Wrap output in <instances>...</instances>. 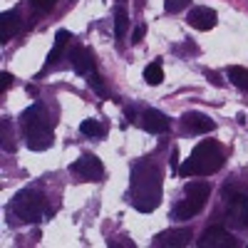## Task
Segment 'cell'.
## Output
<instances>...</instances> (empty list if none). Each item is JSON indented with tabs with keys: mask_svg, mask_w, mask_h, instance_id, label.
<instances>
[{
	"mask_svg": "<svg viewBox=\"0 0 248 248\" xmlns=\"http://www.w3.org/2000/svg\"><path fill=\"white\" fill-rule=\"evenodd\" d=\"M129 199L137 211L152 214L161 203V169H156L154 164H137L132 171Z\"/></svg>",
	"mask_w": 248,
	"mask_h": 248,
	"instance_id": "cell-1",
	"label": "cell"
},
{
	"mask_svg": "<svg viewBox=\"0 0 248 248\" xmlns=\"http://www.w3.org/2000/svg\"><path fill=\"white\" fill-rule=\"evenodd\" d=\"M52 127L55 119L43 105H32L23 114V129H25V141L32 152H45L52 147Z\"/></svg>",
	"mask_w": 248,
	"mask_h": 248,
	"instance_id": "cell-2",
	"label": "cell"
},
{
	"mask_svg": "<svg viewBox=\"0 0 248 248\" xmlns=\"http://www.w3.org/2000/svg\"><path fill=\"white\" fill-rule=\"evenodd\" d=\"M223 159H226V154L221 149V144L214 139H206V141L196 144V149L184 161L179 174L181 176H209L223 167Z\"/></svg>",
	"mask_w": 248,
	"mask_h": 248,
	"instance_id": "cell-3",
	"label": "cell"
},
{
	"mask_svg": "<svg viewBox=\"0 0 248 248\" xmlns=\"http://www.w3.org/2000/svg\"><path fill=\"white\" fill-rule=\"evenodd\" d=\"M8 214L15 221H20V223H35V221H47L52 211L47 209V201H45V196L40 191L25 189V191L15 194Z\"/></svg>",
	"mask_w": 248,
	"mask_h": 248,
	"instance_id": "cell-4",
	"label": "cell"
},
{
	"mask_svg": "<svg viewBox=\"0 0 248 248\" xmlns=\"http://www.w3.org/2000/svg\"><path fill=\"white\" fill-rule=\"evenodd\" d=\"M226 199V221L233 229H248V196L241 191H223Z\"/></svg>",
	"mask_w": 248,
	"mask_h": 248,
	"instance_id": "cell-5",
	"label": "cell"
},
{
	"mask_svg": "<svg viewBox=\"0 0 248 248\" xmlns=\"http://www.w3.org/2000/svg\"><path fill=\"white\" fill-rule=\"evenodd\" d=\"M72 171L77 176H82L85 181H102V176H105V164H102L94 154H82L72 164Z\"/></svg>",
	"mask_w": 248,
	"mask_h": 248,
	"instance_id": "cell-6",
	"label": "cell"
},
{
	"mask_svg": "<svg viewBox=\"0 0 248 248\" xmlns=\"http://www.w3.org/2000/svg\"><path fill=\"white\" fill-rule=\"evenodd\" d=\"M199 246L201 248H233L238 246V241L223 229V226H211V229H206L203 236L199 238Z\"/></svg>",
	"mask_w": 248,
	"mask_h": 248,
	"instance_id": "cell-7",
	"label": "cell"
},
{
	"mask_svg": "<svg viewBox=\"0 0 248 248\" xmlns=\"http://www.w3.org/2000/svg\"><path fill=\"white\" fill-rule=\"evenodd\" d=\"M216 20H218L216 10H214V8H206V5L191 8V13H189V25H191L194 30H201V32L216 28Z\"/></svg>",
	"mask_w": 248,
	"mask_h": 248,
	"instance_id": "cell-8",
	"label": "cell"
},
{
	"mask_svg": "<svg viewBox=\"0 0 248 248\" xmlns=\"http://www.w3.org/2000/svg\"><path fill=\"white\" fill-rule=\"evenodd\" d=\"M189 241H191V229H171V231H164V233H159L152 243L156 246V248H179V246H189Z\"/></svg>",
	"mask_w": 248,
	"mask_h": 248,
	"instance_id": "cell-9",
	"label": "cell"
},
{
	"mask_svg": "<svg viewBox=\"0 0 248 248\" xmlns=\"http://www.w3.org/2000/svg\"><path fill=\"white\" fill-rule=\"evenodd\" d=\"M70 60H72V67L77 75H92L94 72V57L87 47H75L70 52Z\"/></svg>",
	"mask_w": 248,
	"mask_h": 248,
	"instance_id": "cell-10",
	"label": "cell"
},
{
	"mask_svg": "<svg viewBox=\"0 0 248 248\" xmlns=\"http://www.w3.org/2000/svg\"><path fill=\"white\" fill-rule=\"evenodd\" d=\"M141 124H144V129H147V132L161 134V132L169 129V117L164 112H159V109H147L141 114Z\"/></svg>",
	"mask_w": 248,
	"mask_h": 248,
	"instance_id": "cell-11",
	"label": "cell"
},
{
	"mask_svg": "<svg viewBox=\"0 0 248 248\" xmlns=\"http://www.w3.org/2000/svg\"><path fill=\"white\" fill-rule=\"evenodd\" d=\"M20 30V13L17 10H5L0 15V43H10V37Z\"/></svg>",
	"mask_w": 248,
	"mask_h": 248,
	"instance_id": "cell-12",
	"label": "cell"
},
{
	"mask_svg": "<svg viewBox=\"0 0 248 248\" xmlns=\"http://www.w3.org/2000/svg\"><path fill=\"white\" fill-rule=\"evenodd\" d=\"M184 127L189 129V132H196V134H206V132H214L216 124L206 117V114L189 112V114H184Z\"/></svg>",
	"mask_w": 248,
	"mask_h": 248,
	"instance_id": "cell-13",
	"label": "cell"
},
{
	"mask_svg": "<svg viewBox=\"0 0 248 248\" xmlns=\"http://www.w3.org/2000/svg\"><path fill=\"white\" fill-rule=\"evenodd\" d=\"M201 209H203L201 203H196V201H191L189 196H186L184 201H179L174 209H171V218H174V221H189V218H194Z\"/></svg>",
	"mask_w": 248,
	"mask_h": 248,
	"instance_id": "cell-14",
	"label": "cell"
},
{
	"mask_svg": "<svg viewBox=\"0 0 248 248\" xmlns=\"http://www.w3.org/2000/svg\"><path fill=\"white\" fill-rule=\"evenodd\" d=\"M184 194L186 196H189L191 201H196V203H206V199H209V194H211V184L209 181H189V184H186L184 186Z\"/></svg>",
	"mask_w": 248,
	"mask_h": 248,
	"instance_id": "cell-15",
	"label": "cell"
},
{
	"mask_svg": "<svg viewBox=\"0 0 248 248\" xmlns=\"http://www.w3.org/2000/svg\"><path fill=\"white\" fill-rule=\"evenodd\" d=\"M70 40H72V35H70L67 30H57V35H55V45H52V50H50V55H47V62H55L62 52H65V47H67Z\"/></svg>",
	"mask_w": 248,
	"mask_h": 248,
	"instance_id": "cell-16",
	"label": "cell"
},
{
	"mask_svg": "<svg viewBox=\"0 0 248 248\" xmlns=\"http://www.w3.org/2000/svg\"><path fill=\"white\" fill-rule=\"evenodd\" d=\"M127 25H129V17H127V10H124L122 5L114 10V37L122 40L124 35H127Z\"/></svg>",
	"mask_w": 248,
	"mask_h": 248,
	"instance_id": "cell-17",
	"label": "cell"
},
{
	"mask_svg": "<svg viewBox=\"0 0 248 248\" xmlns=\"http://www.w3.org/2000/svg\"><path fill=\"white\" fill-rule=\"evenodd\" d=\"M229 79L233 82V85L238 87V90H248V70L246 67H238V65H233V67H229Z\"/></svg>",
	"mask_w": 248,
	"mask_h": 248,
	"instance_id": "cell-18",
	"label": "cell"
},
{
	"mask_svg": "<svg viewBox=\"0 0 248 248\" xmlns=\"http://www.w3.org/2000/svg\"><path fill=\"white\" fill-rule=\"evenodd\" d=\"M144 79H147V85H161L164 79V70H161V62H152V65H147V70H144Z\"/></svg>",
	"mask_w": 248,
	"mask_h": 248,
	"instance_id": "cell-19",
	"label": "cell"
},
{
	"mask_svg": "<svg viewBox=\"0 0 248 248\" xmlns=\"http://www.w3.org/2000/svg\"><path fill=\"white\" fill-rule=\"evenodd\" d=\"M79 132L87 134V137H105V127H102L97 119H85L79 124Z\"/></svg>",
	"mask_w": 248,
	"mask_h": 248,
	"instance_id": "cell-20",
	"label": "cell"
},
{
	"mask_svg": "<svg viewBox=\"0 0 248 248\" xmlns=\"http://www.w3.org/2000/svg\"><path fill=\"white\" fill-rule=\"evenodd\" d=\"M10 127V122L3 119V149L5 152H15V141H13V132H8Z\"/></svg>",
	"mask_w": 248,
	"mask_h": 248,
	"instance_id": "cell-21",
	"label": "cell"
},
{
	"mask_svg": "<svg viewBox=\"0 0 248 248\" xmlns=\"http://www.w3.org/2000/svg\"><path fill=\"white\" fill-rule=\"evenodd\" d=\"M191 5V0H167V3H164V8H167V13H181L184 8H189Z\"/></svg>",
	"mask_w": 248,
	"mask_h": 248,
	"instance_id": "cell-22",
	"label": "cell"
},
{
	"mask_svg": "<svg viewBox=\"0 0 248 248\" xmlns=\"http://www.w3.org/2000/svg\"><path fill=\"white\" fill-rule=\"evenodd\" d=\"M90 85H92V90L97 92V94H107V90H105V85H102V77L99 75H90Z\"/></svg>",
	"mask_w": 248,
	"mask_h": 248,
	"instance_id": "cell-23",
	"label": "cell"
},
{
	"mask_svg": "<svg viewBox=\"0 0 248 248\" xmlns=\"http://www.w3.org/2000/svg\"><path fill=\"white\" fill-rule=\"evenodd\" d=\"M30 3H32L37 10L47 13V10H52V8H55V3H57V0H30Z\"/></svg>",
	"mask_w": 248,
	"mask_h": 248,
	"instance_id": "cell-24",
	"label": "cell"
},
{
	"mask_svg": "<svg viewBox=\"0 0 248 248\" xmlns=\"http://www.w3.org/2000/svg\"><path fill=\"white\" fill-rule=\"evenodd\" d=\"M10 85H13V75L10 72H3V75H0V92H5Z\"/></svg>",
	"mask_w": 248,
	"mask_h": 248,
	"instance_id": "cell-25",
	"label": "cell"
},
{
	"mask_svg": "<svg viewBox=\"0 0 248 248\" xmlns=\"http://www.w3.org/2000/svg\"><path fill=\"white\" fill-rule=\"evenodd\" d=\"M144 32H147V28H144V25H139V28L134 30V35H132V43H139V40L144 37Z\"/></svg>",
	"mask_w": 248,
	"mask_h": 248,
	"instance_id": "cell-26",
	"label": "cell"
},
{
	"mask_svg": "<svg viewBox=\"0 0 248 248\" xmlns=\"http://www.w3.org/2000/svg\"><path fill=\"white\" fill-rule=\"evenodd\" d=\"M206 77H209V79L214 82V85H216V87H221V85H223V82L218 79V75H216V72H209V70H206Z\"/></svg>",
	"mask_w": 248,
	"mask_h": 248,
	"instance_id": "cell-27",
	"label": "cell"
}]
</instances>
